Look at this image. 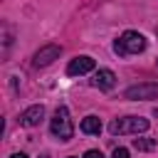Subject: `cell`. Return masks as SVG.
<instances>
[{
	"mask_svg": "<svg viewBox=\"0 0 158 158\" xmlns=\"http://www.w3.org/2000/svg\"><path fill=\"white\" fill-rule=\"evenodd\" d=\"M79 128H81L84 133H89V136H99V133H101V121H99L96 116H86Z\"/></svg>",
	"mask_w": 158,
	"mask_h": 158,
	"instance_id": "9c48e42d",
	"label": "cell"
},
{
	"mask_svg": "<svg viewBox=\"0 0 158 158\" xmlns=\"http://www.w3.org/2000/svg\"><path fill=\"white\" fill-rule=\"evenodd\" d=\"M146 49V37L141 32H133V30H126L116 42H114V52L118 57H128V54H138Z\"/></svg>",
	"mask_w": 158,
	"mask_h": 158,
	"instance_id": "6da1fadb",
	"label": "cell"
},
{
	"mask_svg": "<svg viewBox=\"0 0 158 158\" xmlns=\"http://www.w3.org/2000/svg\"><path fill=\"white\" fill-rule=\"evenodd\" d=\"M114 84H116V74H114L111 69H99V72H94L91 86H96V89H101V91H109V89H114Z\"/></svg>",
	"mask_w": 158,
	"mask_h": 158,
	"instance_id": "ba28073f",
	"label": "cell"
},
{
	"mask_svg": "<svg viewBox=\"0 0 158 158\" xmlns=\"http://www.w3.org/2000/svg\"><path fill=\"white\" fill-rule=\"evenodd\" d=\"M94 67H96V62H94L91 57H86V54H84V57H74V59L67 64V74H69V77H77V74H89Z\"/></svg>",
	"mask_w": 158,
	"mask_h": 158,
	"instance_id": "8992f818",
	"label": "cell"
},
{
	"mask_svg": "<svg viewBox=\"0 0 158 158\" xmlns=\"http://www.w3.org/2000/svg\"><path fill=\"white\" fill-rule=\"evenodd\" d=\"M49 131L59 141H69L74 136V123H72V116H69V109L67 106H57L54 109V116L49 121Z\"/></svg>",
	"mask_w": 158,
	"mask_h": 158,
	"instance_id": "7a4b0ae2",
	"label": "cell"
},
{
	"mask_svg": "<svg viewBox=\"0 0 158 158\" xmlns=\"http://www.w3.org/2000/svg\"><path fill=\"white\" fill-rule=\"evenodd\" d=\"M10 158H27V156H25V153H12Z\"/></svg>",
	"mask_w": 158,
	"mask_h": 158,
	"instance_id": "4fadbf2b",
	"label": "cell"
},
{
	"mask_svg": "<svg viewBox=\"0 0 158 158\" xmlns=\"http://www.w3.org/2000/svg\"><path fill=\"white\" fill-rule=\"evenodd\" d=\"M84 158H104V153H101V151H94V148H91V151H86V153H84Z\"/></svg>",
	"mask_w": 158,
	"mask_h": 158,
	"instance_id": "7c38bea8",
	"label": "cell"
},
{
	"mask_svg": "<svg viewBox=\"0 0 158 158\" xmlns=\"http://www.w3.org/2000/svg\"><path fill=\"white\" fill-rule=\"evenodd\" d=\"M126 99L131 101H138V99H158V84L153 81H143V84H136V86H128L123 91Z\"/></svg>",
	"mask_w": 158,
	"mask_h": 158,
	"instance_id": "277c9868",
	"label": "cell"
},
{
	"mask_svg": "<svg viewBox=\"0 0 158 158\" xmlns=\"http://www.w3.org/2000/svg\"><path fill=\"white\" fill-rule=\"evenodd\" d=\"M59 54H62V47H59V44H44V47L37 49V54H35V67H47V64H52L54 59H59Z\"/></svg>",
	"mask_w": 158,
	"mask_h": 158,
	"instance_id": "5b68a950",
	"label": "cell"
},
{
	"mask_svg": "<svg viewBox=\"0 0 158 158\" xmlns=\"http://www.w3.org/2000/svg\"><path fill=\"white\" fill-rule=\"evenodd\" d=\"M42 118H44V106L42 104H35V106H30V109H25L20 114V126L32 128V126H40Z\"/></svg>",
	"mask_w": 158,
	"mask_h": 158,
	"instance_id": "52a82bcc",
	"label": "cell"
},
{
	"mask_svg": "<svg viewBox=\"0 0 158 158\" xmlns=\"http://www.w3.org/2000/svg\"><path fill=\"white\" fill-rule=\"evenodd\" d=\"M133 148L136 151H153L156 148V141L153 138H133Z\"/></svg>",
	"mask_w": 158,
	"mask_h": 158,
	"instance_id": "30bf717a",
	"label": "cell"
},
{
	"mask_svg": "<svg viewBox=\"0 0 158 158\" xmlns=\"http://www.w3.org/2000/svg\"><path fill=\"white\" fill-rule=\"evenodd\" d=\"M111 158H128V148H116Z\"/></svg>",
	"mask_w": 158,
	"mask_h": 158,
	"instance_id": "8fae6325",
	"label": "cell"
},
{
	"mask_svg": "<svg viewBox=\"0 0 158 158\" xmlns=\"http://www.w3.org/2000/svg\"><path fill=\"white\" fill-rule=\"evenodd\" d=\"M148 118L143 116H123V118H114L109 123V131L116 136V133H141V131H148Z\"/></svg>",
	"mask_w": 158,
	"mask_h": 158,
	"instance_id": "3957f363",
	"label": "cell"
}]
</instances>
